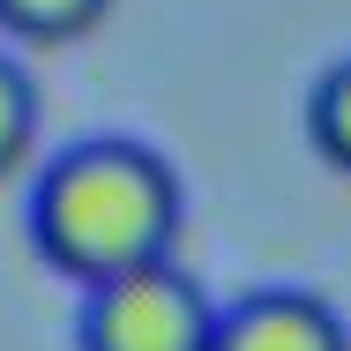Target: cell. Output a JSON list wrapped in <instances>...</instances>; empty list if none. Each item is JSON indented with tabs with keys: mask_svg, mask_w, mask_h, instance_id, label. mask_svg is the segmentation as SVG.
Masks as SVG:
<instances>
[{
	"mask_svg": "<svg viewBox=\"0 0 351 351\" xmlns=\"http://www.w3.org/2000/svg\"><path fill=\"white\" fill-rule=\"evenodd\" d=\"M187 195L180 172L128 135H97L60 149L30 187V239L75 284H105L120 269L165 262L180 247Z\"/></svg>",
	"mask_w": 351,
	"mask_h": 351,
	"instance_id": "obj_1",
	"label": "cell"
},
{
	"mask_svg": "<svg viewBox=\"0 0 351 351\" xmlns=\"http://www.w3.org/2000/svg\"><path fill=\"white\" fill-rule=\"evenodd\" d=\"M210 322L217 299L165 254L105 284H82L75 351H210Z\"/></svg>",
	"mask_w": 351,
	"mask_h": 351,
	"instance_id": "obj_2",
	"label": "cell"
},
{
	"mask_svg": "<svg viewBox=\"0 0 351 351\" xmlns=\"http://www.w3.org/2000/svg\"><path fill=\"white\" fill-rule=\"evenodd\" d=\"M210 351H351V329L322 291L269 284V291H247V299L217 306Z\"/></svg>",
	"mask_w": 351,
	"mask_h": 351,
	"instance_id": "obj_3",
	"label": "cell"
},
{
	"mask_svg": "<svg viewBox=\"0 0 351 351\" xmlns=\"http://www.w3.org/2000/svg\"><path fill=\"white\" fill-rule=\"evenodd\" d=\"M306 142L329 172L351 180V60H329L306 90Z\"/></svg>",
	"mask_w": 351,
	"mask_h": 351,
	"instance_id": "obj_4",
	"label": "cell"
},
{
	"mask_svg": "<svg viewBox=\"0 0 351 351\" xmlns=\"http://www.w3.org/2000/svg\"><path fill=\"white\" fill-rule=\"evenodd\" d=\"M112 15V0H0V30L23 45H75Z\"/></svg>",
	"mask_w": 351,
	"mask_h": 351,
	"instance_id": "obj_5",
	"label": "cell"
},
{
	"mask_svg": "<svg viewBox=\"0 0 351 351\" xmlns=\"http://www.w3.org/2000/svg\"><path fill=\"white\" fill-rule=\"evenodd\" d=\"M38 149V82L0 53V180H15Z\"/></svg>",
	"mask_w": 351,
	"mask_h": 351,
	"instance_id": "obj_6",
	"label": "cell"
}]
</instances>
